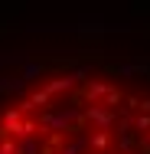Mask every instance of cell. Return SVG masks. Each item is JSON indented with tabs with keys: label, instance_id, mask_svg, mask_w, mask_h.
I'll list each match as a JSON object with an SVG mask.
<instances>
[{
	"label": "cell",
	"instance_id": "obj_1",
	"mask_svg": "<svg viewBox=\"0 0 150 154\" xmlns=\"http://www.w3.org/2000/svg\"><path fill=\"white\" fill-rule=\"evenodd\" d=\"M0 154H150V62H3Z\"/></svg>",
	"mask_w": 150,
	"mask_h": 154
}]
</instances>
